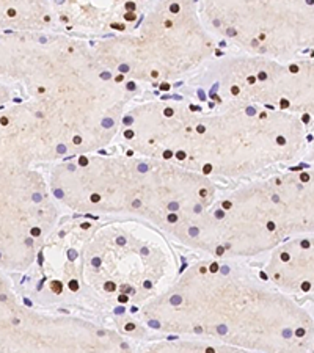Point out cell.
Segmentation results:
<instances>
[{"mask_svg": "<svg viewBox=\"0 0 314 353\" xmlns=\"http://www.w3.org/2000/svg\"><path fill=\"white\" fill-rule=\"evenodd\" d=\"M0 82L27 91L44 163L104 150L137 88L106 70L91 44L54 30L0 33Z\"/></svg>", "mask_w": 314, "mask_h": 353, "instance_id": "cell-1", "label": "cell"}, {"mask_svg": "<svg viewBox=\"0 0 314 353\" xmlns=\"http://www.w3.org/2000/svg\"><path fill=\"white\" fill-rule=\"evenodd\" d=\"M154 99L128 107L117 140L210 181L245 179L306 154L304 117L255 105Z\"/></svg>", "mask_w": 314, "mask_h": 353, "instance_id": "cell-2", "label": "cell"}, {"mask_svg": "<svg viewBox=\"0 0 314 353\" xmlns=\"http://www.w3.org/2000/svg\"><path fill=\"white\" fill-rule=\"evenodd\" d=\"M202 261L141 306L134 321L222 352H311L313 317L300 301L228 258Z\"/></svg>", "mask_w": 314, "mask_h": 353, "instance_id": "cell-3", "label": "cell"}, {"mask_svg": "<svg viewBox=\"0 0 314 353\" xmlns=\"http://www.w3.org/2000/svg\"><path fill=\"white\" fill-rule=\"evenodd\" d=\"M55 231L38 253L41 281L52 303L137 314L176 280V259L161 230L146 221L70 225ZM35 261V263H37ZM39 281V283H41Z\"/></svg>", "mask_w": 314, "mask_h": 353, "instance_id": "cell-4", "label": "cell"}, {"mask_svg": "<svg viewBox=\"0 0 314 353\" xmlns=\"http://www.w3.org/2000/svg\"><path fill=\"white\" fill-rule=\"evenodd\" d=\"M48 184L55 201L74 212L133 215L184 245L219 195L206 176L134 152L65 159L50 168Z\"/></svg>", "mask_w": 314, "mask_h": 353, "instance_id": "cell-5", "label": "cell"}, {"mask_svg": "<svg viewBox=\"0 0 314 353\" xmlns=\"http://www.w3.org/2000/svg\"><path fill=\"white\" fill-rule=\"evenodd\" d=\"M311 231L313 173L288 172L217 195L186 247L214 258H251Z\"/></svg>", "mask_w": 314, "mask_h": 353, "instance_id": "cell-6", "label": "cell"}, {"mask_svg": "<svg viewBox=\"0 0 314 353\" xmlns=\"http://www.w3.org/2000/svg\"><path fill=\"white\" fill-rule=\"evenodd\" d=\"M96 60L130 85H168L214 59L217 39L199 19L197 0H151L124 33L91 44Z\"/></svg>", "mask_w": 314, "mask_h": 353, "instance_id": "cell-7", "label": "cell"}, {"mask_svg": "<svg viewBox=\"0 0 314 353\" xmlns=\"http://www.w3.org/2000/svg\"><path fill=\"white\" fill-rule=\"evenodd\" d=\"M190 88L199 102L255 105L313 115V61L273 60L233 55L206 61L192 77Z\"/></svg>", "mask_w": 314, "mask_h": 353, "instance_id": "cell-8", "label": "cell"}, {"mask_svg": "<svg viewBox=\"0 0 314 353\" xmlns=\"http://www.w3.org/2000/svg\"><path fill=\"white\" fill-rule=\"evenodd\" d=\"M203 26L239 52L297 60L313 49V0H197Z\"/></svg>", "mask_w": 314, "mask_h": 353, "instance_id": "cell-9", "label": "cell"}, {"mask_svg": "<svg viewBox=\"0 0 314 353\" xmlns=\"http://www.w3.org/2000/svg\"><path fill=\"white\" fill-rule=\"evenodd\" d=\"M129 344L117 330L76 316L44 314L19 297L0 270V352H119Z\"/></svg>", "mask_w": 314, "mask_h": 353, "instance_id": "cell-10", "label": "cell"}, {"mask_svg": "<svg viewBox=\"0 0 314 353\" xmlns=\"http://www.w3.org/2000/svg\"><path fill=\"white\" fill-rule=\"evenodd\" d=\"M267 278L277 289L297 299L313 288V241L308 234L288 239L273 248Z\"/></svg>", "mask_w": 314, "mask_h": 353, "instance_id": "cell-11", "label": "cell"}, {"mask_svg": "<svg viewBox=\"0 0 314 353\" xmlns=\"http://www.w3.org/2000/svg\"><path fill=\"white\" fill-rule=\"evenodd\" d=\"M50 28L49 0H0V33Z\"/></svg>", "mask_w": 314, "mask_h": 353, "instance_id": "cell-12", "label": "cell"}, {"mask_svg": "<svg viewBox=\"0 0 314 353\" xmlns=\"http://www.w3.org/2000/svg\"><path fill=\"white\" fill-rule=\"evenodd\" d=\"M11 88H13L11 85L0 82V109L11 102Z\"/></svg>", "mask_w": 314, "mask_h": 353, "instance_id": "cell-13", "label": "cell"}]
</instances>
